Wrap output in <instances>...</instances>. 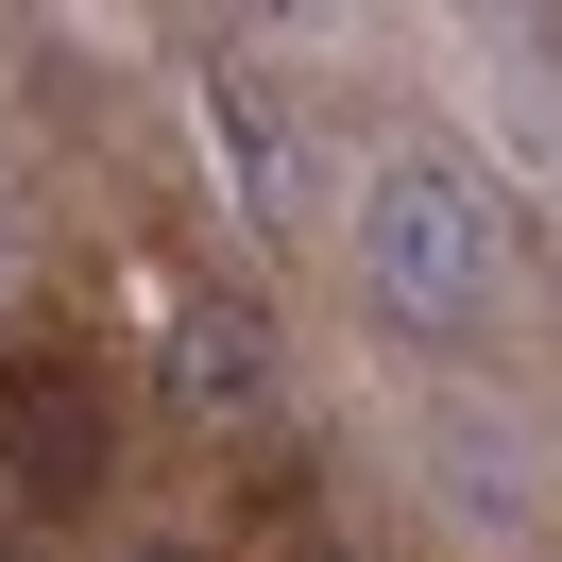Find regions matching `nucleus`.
<instances>
[{
	"label": "nucleus",
	"instance_id": "obj_1",
	"mask_svg": "<svg viewBox=\"0 0 562 562\" xmlns=\"http://www.w3.org/2000/svg\"><path fill=\"white\" fill-rule=\"evenodd\" d=\"M120 477V392L86 358H0V512H86Z\"/></svg>",
	"mask_w": 562,
	"mask_h": 562
}]
</instances>
